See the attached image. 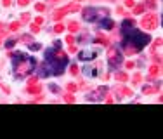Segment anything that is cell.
Instances as JSON below:
<instances>
[{
    "instance_id": "8",
    "label": "cell",
    "mask_w": 163,
    "mask_h": 139,
    "mask_svg": "<svg viewBox=\"0 0 163 139\" xmlns=\"http://www.w3.org/2000/svg\"><path fill=\"white\" fill-rule=\"evenodd\" d=\"M26 90H28L30 94H38V92L42 90V85L38 84V78H37V77L30 78V82H28V87H26Z\"/></svg>"
},
{
    "instance_id": "26",
    "label": "cell",
    "mask_w": 163,
    "mask_h": 139,
    "mask_svg": "<svg viewBox=\"0 0 163 139\" xmlns=\"http://www.w3.org/2000/svg\"><path fill=\"white\" fill-rule=\"evenodd\" d=\"M30 49L31 50H38L40 49V44H30Z\"/></svg>"
},
{
    "instance_id": "18",
    "label": "cell",
    "mask_w": 163,
    "mask_h": 139,
    "mask_svg": "<svg viewBox=\"0 0 163 139\" xmlns=\"http://www.w3.org/2000/svg\"><path fill=\"white\" fill-rule=\"evenodd\" d=\"M19 28H21V23H18V21H14V23L10 24V30L12 31H18Z\"/></svg>"
},
{
    "instance_id": "21",
    "label": "cell",
    "mask_w": 163,
    "mask_h": 139,
    "mask_svg": "<svg viewBox=\"0 0 163 139\" xmlns=\"http://www.w3.org/2000/svg\"><path fill=\"white\" fill-rule=\"evenodd\" d=\"M76 89H78V85H76V84H68V90H70V92H75Z\"/></svg>"
},
{
    "instance_id": "33",
    "label": "cell",
    "mask_w": 163,
    "mask_h": 139,
    "mask_svg": "<svg viewBox=\"0 0 163 139\" xmlns=\"http://www.w3.org/2000/svg\"><path fill=\"white\" fill-rule=\"evenodd\" d=\"M134 82L139 84V82H141V75H135V77H134Z\"/></svg>"
},
{
    "instance_id": "34",
    "label": "cell",
    "mask_w": 163,
    "mask_h": 139,
    "mask_svg": "<svg viewBox=\"0 0 163 139\" xmlns=\"http://www.w3.org/2000/svg\"><path fill=\"white\" fill-rule=\"evenodd\" d=\"M153 59H154V63H158V64H160V63H162V58H160V56H154Z\"/></svg>"
},
{
    "instance_id": "17",
    "label": "cell",
    "mask_w": 163,
    "mask_h": 139,
    "mask_svg": "<svg viewBox=\"0 0 163 139\" xmlns=\"http://www.w3.org/2000/svg\"><path fill=\"white\" fill-rule=\"evenodd\" d=\"M54 31H56V33H61V31H64V24H61V23H57V24L54 26Z\"/></svg>"
},
{
    "instance_id": "15",
    "label": "cell",
    "mask_w": 163,
    "mask_h": 139,
    "mask_svg": "<svg viewBox=\"0 0 163 139\" xmlns=\"http://www.w3.org/2000/svg\"><path fill=\"white\" fill-rule=\"evenodd\" d=\"M160 71H162L160 64H154V66H151V68H149V73H151V75H160Z\"/></svg>"
},
{
    "instance_id": "2",
    "label": "cell",
    "mask_w": 163,
    "mask_h": 139,
    "mask_svg": "<svg viewBox=\"0 0 163 139\" xmlns=\"http://www.w3.org/2000/svg\"><path fill=\"white\" fill-rule=\"evenodd\" d=\"M45 61H47L49 68L54 70L52 73H54V75H59V73H62V68H64L66 63H68V56H66L59 47H54V49H49L45 52Z\"/></svg>"
},
{
    "instance_id": "20",
    "label": "cell",
    "mask_w": 163,
    "mask_h": 139,
    "mask_svg": "<svg viewBox=\"0 0 163 139\" xmlns=\"http://www.w3.org/2000/svg\"><path fill=\"white\" fill-rule=\"evenodd\" d=\"M70 73H71V75H78V66H76V64H71V68H70Z\"/></svg>"
},
{
    "instance_id": "1",
    "label": "cell",
    "mask_w": 163,
    "mask_h": 139,
    "mask_svg": "<svg viewBox=\"0 0 163 139\" xmlns=\"http://www.w3.org/2000/svg\"><path fill=\"white\" fill-rule=\"evenodd\" d=\"M134 26H135L134 19L123 21V50H125L127 56L141 52L149 44V35L134 30Z\"/></svg>"
},
{
    "instance_id": "32",
    "label": "cell",
    "mask_w": 163,
    "mask_h": 139,
    "mask_svg": "<svg viewBox=\"0 0 163 139\" xmlns=\"http://www.w3.org/2000/svg\"><path fill=\"white\" fill-rule=\"evenodd\" d=\"M14 44H16V40H9L7 42V47H14Z\"/></svg>"
},
{
    "instance_id": "19",
    "label": "cell",
    "mask_w": 163,
    "mask_h": 139,
    "mask_svg": "<svg viewBox=\"0 0 163 139\" xmlns=\"http://www.w3.org/2000/svg\"><path fill=\"white\" fill-rule=\"evenodd\" d=\"M146 9V5H137V7H135V9H134V14H141V12H142V10Z\"/></svg>"
},
{
    "instance_id": "14",
    "label": "cell",
    "mask_w": 163,
    "mask_h": 139,
    "mask_svg": "<svg viewBox=\"0 0 163 139\" xmlns=\"http://www.w3.org/2000/svg\"><path fill=\"white\" fill-rule=\"evenodd\" d=\"M95 42H97V44H101V45H108V44H109V38H108V37H104V35H99V37L95 38Z\"/></svg>"
},
{
    "instance_id": "42",
    "label": "cell",
    "mask_w": 163,
    "mask_h": 139,
    "mask_svg": "<svg viewBox=\"0 0 163 139\" xmlns=\"http://www.w3.org/2000/svg\"><path fill=\"white\" fill-rule=\"evenodd\" d=\"M0 28H2V24H0Z\"/></svg>"
},
{
    "instance_id": "24",
    "label": "cell",
    "mask_w": 163,
    "mask_h": 139,
    "mask_svg": "<svg viewBox=\"0 0 163 139\" xmlns=\"http://www.w3.org/2000/svg\"><path fill=\"white\" fill-rule=\"evenodd\" d=\"M35 9L38 10V12H42V10H45V5H43V4H37V5H35Z\"/></svg>"
},
{
    "instance_id": "7",
    "label": "cell",
    "mask_w": 163,
    "mask_h": 139,
    "mask_svg": "<svg viewBox=\"0 0 163 139\" xmlns=\"http://www.w3.org/2000/svg\"><path fill=\"white\" fill-rule=\"evenodd\" d=\"M73 10H80V5H78V4H71V5H66L64 9L56 10V12H54V19H56V21H59V19L62 18V16L66 14V12H73Z\"/></svg>"
},
{
    "instance_id": "28",
    "label": "cell",
    "mask_w": 163,
    "mask_h": 139,
    "mask_svg": "<svg viewBox=\"0 0 163 139\" xmlns=\"http://www.w3.org/2000/svg\"><path fill=\"white\" fill-rule=\"evenodd\" d=\"M28 19H30V14H28V12H24V14H23V18H21V21H23V23H26Z\"/></svg>"
},
{
    "instance_id": "5",
    "label": "cell",
    "mask_w": 163,
    "mask_h": 139,
    "mask_svg": "<svg viewBox=\"0 0 163 139\" xmlns=\"http://www.w3.org/2000/svg\"><path fill=\"white\" fill-rule=\"evenodd\" d=\"M158 24H160V16L158 14H146L142 21H141V26L144 30H154V28H158Z\"/></svg>"
},
{
    "instance_id": "40",
    "label": "cell",
    "mask_w": 163,
    "mask_h": 139,
    "mask_svg": "<svg viewBox=\"0 0 163 139\" xmlns=\"http://www.w3.org/2000/svg\"><path fill=\"white\" fill-rule=\"evenodd\" d=\"M4 5H5V7H9V5H10V0H4Z\"/></svg>"
},
{
    "instance_id": "29",
    "label": "cell",
    "mask_w": 163,
    "mask_h": 139,
    "mask_svg": "<svg viewBox=\"0 0 163 139\" xmlns=\"http://www.w3.org/2000/svg\"><path fill=\"white\" fill-rule=\"evenodd\" d=\"M125 5H127V7H134L135 4H134V0H125Z\"/></svg>"
},
{
    "instance_id": "37",
    "label": "cell",
    "mask_w": 163,
    "mask_h": 139,
    "mask_svg": "<svg viewBox=\"0 0 163 139\" xmlns=\"http://www.w3.org/2000/svg\"><path fill=\"white\" fill-rule=\"evenodd\" d=\"M51 90H52V92H59V89H57L56 85H51Z\"/></svg>"
},
{
    "instance_id": "4",
    "label": "cell",
    "mask_w": 163,
    "mask_h": 139,
    "mask_svg": "<svg viewBox=\"0 0 163 139\" xmlns=\"http://www.w3.org/2000/svg\"><path fill=\"white\" fill-rule=\"evenodd\" d=\"M109 14V10L108 9H97V7H87V9H83V19L87 21H101L102 18H106Z\"/></svg>"
},
{
    "instance_id": "38",
    "label": "cell",
    "mask_w": 163,
    "mask_h": 139,
    "mask_svg": "<svg viewBox=\"0 0 163 139\" xmlns=\"http://www.w3.org/2000/svg\"><path fill=\"white\" fill-rule=\"evenodd\" d=\"M42 99H43V96H40V94H38V96H37L33 101H37V103H38V101H42Z\"/></svg>"
},
{
    "instance_id": "6",
    "label": "cell",
    "mask_w": 163,
    "mask_h": 139,
    "mask_svg": "<svg viewBox=\"0 0 163 139\" xmlns=\"http://www.w3.org/2000/svg\"><path fill=\"white\" fill-rule=\"evenodd\" d=\"M108 61H109L111 68H116V66L122 64V56H120V52H118L116 47H109L108 49Z\"/></svg>"
},
{
    "instance_id": "10",
    "label": "cell",
    "mask_w": 163,
    "mask_h": 139,
    "mask_svg": "<svg viewBox=\"0 0 163 139\" xmlns=\"http://www.w3.org/2000/svg\"><path fill=\"white\" fill-rule=\"evenodd\" d=\"M95 54H97V52H94V50H82L78 58L83 59V61H87V59H94V58H95Z\"/></svg>"
},
{
    "instance_id": "25",
    "label": "cell",
    "mask_w": 163,
    "mask_h": 139,
    "mask_svg": "<svg viewBox=\"0 0 163 139\" xmlns=\"http://www.w3.org/2000/svg\"><path fill=\"white\" fill-rule=\"evenodd\" d=\"M40 28H38V24H31V33H38Z\"/></svg>"
},
{
    "instance_id": "22",
    "label": "cell",
    "mask_w": 163,
    "mask_h": 139,
    "mask_svg": "<svg viewBox=\"0 0 163 139\" xmlns=\"http://www.w3.org/2000/svg\"><path fill=\"white\" fill-rule=\"evenodd\" d=\"M64 101H66V103H75V98H73L71 94H66V96H64Z\"/></svg>"
},
{
    "instance_id": "9",
    "label": "cell",
    "mask_w": 163,
    "mask_h": 139,
    "mask_svg": "<svg viewBox=\"0 0 163 139\" xmlns=\"http://www.w3.org/2000/svg\"><path fill=\"white\" fill-rule=\"evenodd\" d=\"M104 94H106V87H99V89L94 90L90 96H87V99H90V101H99V99H102V96H104Z\"/></svg>"
},
{
    "instance_id": "31",
    "label": "cell",
    "mask_w": 163,
    "mask_h": 139,
    "mask_svg": "<svg viewBox=\"0 0 163 139\" xmlns=\"http://www.w3.org/2000/svg\"><path fill=\"white\" fill-rule=\"evenodd\" d=\"M30 4V0H19V5H28Z\"/></svg>"
},
{
    "instance_id": "35",
    "label": "cell",
    "mask_w": 163,
    "mask_h": 139,
    "mask_svg": "<svg viewBox=\"0 0 163 139\" xmlns=\"http://www.w3.org/2000/svg\"><path fill=\"white\" fill-rule=\"evenodd\" d=\"M42 23H43V19H42V18H37V19H35V24H42Z\"/></svg>"
},
{
    "instance_id": "41",
    "label": "cell",
    "mask_w": 163,
    "mask_h": 139,
    "mask_svg": "<svg viewBox=\"0 0 163 139\" xmlns=\"http://www.w3.org/2000/svg\"><path fill=\"white\" fill-rule=\"evenodd\" d=\"M4 37H5V31H4V30H0V38H4Z\"/></svg>"
},
{
    "instance_id": "30",
    "label": "cell",
    "mask_w": 163,
    "mask_h": 139,
    "mask_svg": "<svg viewBox=\"0 0 163 139\" xmlns=\"http://www.w3.org/2000/svg\"><path fill=\"white\" fill-rule=\"evenodd\" d=\"M146 5H148V7H154V5H156V2H154V0H148V2H146Z\"/></svg>"
},
{
    "instance_id": "3",
    "label": "cell",
    "mask_w": 163,
    "mask_h": 139,
    "mask_svg": "<svg viewBox=\"0 0 163 139\" xmlns=\"http://www.w3.org/2000/svg\"><path fill=\"white\" fill-rule=\"evenodd\" d=\"M9 56L10 58H16L14 68H16V71H18L19 77H26V75H30L31 71H33V68H35V59H33V58H26L23 52H19V54L9 52Z\"/></svg>"
},
{
    "instance_id": "27",
    "label": "cell",
    "mask_w": 163,
    "mask_h": 139,
    "mask_svg": "<svg viewBox=\"0 0 163 139\" xmlns=\"http://www.w3.org/2000/svg\"><path fill=\"white\" fill-rule=\"evenodd\" d=\"M21 40L28 44V42H31V37H30V35H23V37H21Z\"/></svg>"
},
{
    "instance_id": "11",
    "label": "cell",
    "mask_w": 163,
    "mask_h": 139,
    "mask_svg": "<svg viewBox=\"0 0 163 139\" xmlns=\"http://www.w3.org/2000/svg\"><path fill=\"white\" fill-rule=\"evenodd\" d=\"M99 24H101L102 28H106V30H113V28H115V23H113L111 19H101Z\"/></svg>"
},
{
    "instance_id": "16",
    "label": "cell",
    "mask_w": 163,
    "mask_h": 139,
    "mask_svg": "<svg viewBox=\"0 0 163 139\" xmlns=\"http://www.w3.org/2000/svg\"><path fill=\"white\" fill-rule=\"evenodd\" d=\"M115 77H116V80H120V82H127V80H128V77H127L125 73H116Z\"/></svg>"
},
{
    "instance_id": "12",
    "label": "cell",
    "mask_w": 163,
    "mask_h": 139,
    "mask_svg": "<svg viewBox=\"0 0 163 139\" xmlns=\"http://www.w3.org/2000/svg\"><path fill=\"white\" fill-rule=\"evenodd\" d=\"M160 89V85L156 84V85H148V87H144L142 89V92L144 94H153V92H156V90Z\"/></svg>"
},
{
    "instance_id": "39",
    "label": "cell",
    "mask_w": 163,
    "mask_h": 139,
    "mask_svg": "<svg viewBox=\"0 0 163 139\" xmlns=\"http://www.w3.org/2000/svg\"><path fill=\"white\" fill-rule=\"evenodd\" d=\"M127 68H128V70L134 68V63H132V61H128V63H127Z\"/></svg>"
},
{
    "instance_id": "36",
    "label": "cell",
    "mask_w": 163,
    "mask_h": 139,
    "mask_svg": "<svg viewBox=\"0 0 163 139\" xmlns=\"http://www.w3.org/2000/svg\"><path fill=\"white\" fill-rule=\"evenodd\" d=\"M66 42H68V44H73V35H70V37H66Z\"/></svg>"
},
{
    "instance_id": "23",
    "label": "cell",
    "mask_w": 163,
    "mask_h": 139,
    "mask_svg": "<svg viewBox=\"0 0 163 139\" xmlns=\"http://www.w3.org/2000/svg\"><path fill=\"white\" fill-rule=\"evenodd\" d=\"M122 92H123V94H125V96H130V98H132V90H130V89H127V87H123V89H122Z\"/></svg>"
},
{
    "instance_id": "13",
    "label": "cell",
    "mask_w": 163,
    "mask_h": 139,
    "mask_svg": "<svg viewBox=\"0 0 163 139\" xmlns=\"http://www.w3.org/2000/svg\"><path fill=\"white\" fill-rule=\"evenodd\" d=\"M68 30L71 31V33H76V31L80 30V24H78L76 21H71V23L68 24Z\"/></svg>"
}]
</instances>
